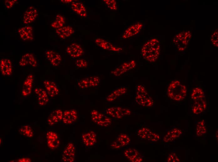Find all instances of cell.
<instances>
[{
  "label": "cell",
  "mask_w": 218,
  "mask_h": 162,
  "mask_svg": "<svg viewBox=\"0 0 218 162\" xmlns=\"http://www.w3.org/2000/svg\"><path fill=\"white\" fill-rule=\"evenodd\" d=\"M127 91V88L126 87L121 86L113 90L106 97L105 99L108 102H113L124 94Z\"/></svg>",
  "instance_id": "27"
},
{
  "label": "cell",
  "mask_w": 218,
  "mask_h": 162,
  "mask_svg": "<svg viewBox=\"0 0 218 162\" xmlns=\"http://www.w3.org/2000/svg\"><path fill=\"white\" fill-rule=\"evenodd\" d=\"M135 101L139 105L144 107L150 108L153 107L154 102L149 96L145 87L143 85L137 86L135 89Z\"/></svg>",
  "instance_id": "3"
},
{
  "label": "cell",
  "mask_w": 218,
  "mask_h": 162,
  "mask_svg": "<svg viewBox=\"0 0 218 162\" xmlns=\"http://www.w3.org/2000/svg\"><path fill=\"white\" fill-rule=\"evenodd\" d=\"M34 92L36 96L38 103L39 105L45 106L48 103L49 101V95L45 90L40 88H36Z\"/></svg>",
  "instance_id": "21"
},
{
  "label": "cell",
  "mask_w": 218,
  "mask_h": 162,
  "mask_svg": "<svg viewBox=\"0 0 218 162\" xmlns=\"http://www.w3.org/2000/svg\"><path fill=\"white\" fill-rule=\"evenodd\" d=\"M19 65L21 66L29 65L33 67L37 66L36 58L32 54L27 53L23 55L19 62Z\"/></svg>",
  "instance_id": "25"
},
{
  "label": "cell",
  "mask_w": 218,
  "mask_h": 162,
  "mask_svg": "<svg viewBox=\"0 0 218 162\" xmlns=\"http://www.w3.org/2000/svg\"><path fill=\"white\" fill-rule=\"evenodd\" d=\"M66 52L73 59H75L80 56L84 51L80 45L76 43H72L68 46Z\"/></svg>",
  "instance_id": "13"
},
{
  "label": "cell",
  "mask_w": 218,
  "mask_h": 162,
  "mask_svg": "<svg viewBox=\"0 0 218 162\" xmlns=\"http://www.w3.org/2000/svg\"><path fill=\"white\" fill-rule=\"evenodd\" d=\"M206 107V102L204 98L194 101L192 107V111L194 114H199L204 112Z\"/></svg>",
  "instance_id": "30"
},
{
  "label": "cell",
  "mask_w": 218,
  "mask_h": 162,
  "mask_svg": "<svg viewBox=\"0 0 218 162\" xmlns=\"http://www.w3.org/2000/svg\"><path fill=\"white\" fill-rule=\"evenodd\" d=\"M206 132L205 122L204 120H201L197 123L195 130L196 135L197 137H201Z\"/></svg>",
  "instance_id": "34"
},
{
  "label": "cell",
  "mask_w": 218,
  "mask_h": 162,
  "mask_svg": "<svg viewBox=\"0 0 218 162\" xmlns=\"http://www.w3.org/2000/svg\"><path fill=\"white\" fill-rule=\"evenodd\" d=\"M65 23L64 17L60 14H57L55 20L51 24V26L53 28L58 29L63 26Z\"/></svg>",
  "instance_id": "35"
},
{
  "label": "cell",
  "mask_w": 218,
  "mask_h": 162,
  "mask_svg": "<svg viewBox=\"0 0 218 162\" xmlns=\"http://www.w3.org/2000/svg\"><path fill=\"white\" fill-rule=\"evenodd\" d=\"M140 22H136L127 28L121 35L122 38L127 39L139 33L143 27Z\"/></svg>",
  "instance_id": "11"
},
{
  "label": "cell",
  "mask_w": 218,
  "mask_h": 162,
  "mask_svg": "<svg viewBox=\"0 0 218 162\" xmlns=\"http://www.w3.org/2000/svg\"><path fill=\"white\" fill-rule=\"evenodd\" d=\"M18 131L21 135L28 138H32L34 136L33 131L28 125L22 126L19 128Z\"/></svg>",
  "instance_id": "33"
},
{
  "label": "cell",
  "mask_w": 218,
  "mask_h": 162,
  "mask_svg": "<svg viewBox=\"0 0 218 162\" xmlns=\"http://www.w3.org/2000/svg\"><path fill=\"white\" fill-rule=\"evenodd\" d=\"M82 144L87 148H91L97 142V136L93 131H89L83 133L81 136Z\"/></svg>",
  "instance_id": "9"
},
{
  "label": "cell",
  "mask_w": 218,
  "mask_h": 162,
  "mask_svg": "<svg viewBox=\"0 0 218 162\" xmlns=\"http://www.w3.org/2000/svg\"><path fill=\"white\" fill-rule=\"evenodd\" d=\"M166 161L168 162H179L180 161L177 154L174 152L171 153L169 155Z\"/></svg>",
  "instance_id": "38"
},
{
  "label": "cell",
  "mask_w": 218,
  "mask_h": 162,
  "mask_svg": "<svg viewBox=\"0 0 218 162\" xmlns=\"http://www.w3.org/2000/svg\"><path fill=\"white\" fill-rule=\"evenodd\" d=\"M92 121L99 126L106 127L109 126L112 123V119L105 113L93 109L91 112Z\"/></svg>",
  "instance_id": "4"
},
{
  "label": "cell",
  "mask_w": 218,
  "mask_h": 162,
  "mask_svg": "<svg viewBox=\"0 0 218 162\" xmlns=\"http://www.w3.org/2000/svg\"><path fill=\"white\" fill-rule=\"evenodd\" d=\"M215 137H216V139H217V140L218 141V131H216V135H215Z\"/></svg>",
  "instance_id": "42"
},
{
  "label": "cell",
  "mask_w": 218,
  "mask_h": 162,
  "mask_svg": "<svg viewBox=\"0 0 218 162\" xmlns=\"http://www.w3.org/2000/svg\"><path fill=\"white\" fill-rule=\"evenodd\" d=\"M104 113L111 118L119 119L129 115L131 111L129 109L122 107L113 106L106 108Z\"/></svg>",
  "instance_id": "5"
},
{
  "label": "cell",
  "mask_w": 218,
  "mask_h": 162,
  "mask_svg": "<svg viewBox=\"0 0 218 162\" xmlns=\"http://www.w3.org/2000/svg\"><path fill=\"white\" fill-rule=\"evenodd\" d=\"M16 0H6L4 2L5 6L7 9L12 7L17 2Z\"/></svg>",
  "instance_id": "39"
},
{
  "label": "cell",
  "mask_w": 218,
  "mask_h": 162,
  "mask_svg": "<svg viewBox=\"0 0 218 162\" xmlns=\"http://www.w3.org/2000/svg\"><path fill=\"white\" fill-rule=\"evenodd\" d=\"M18 32L21 39L23 40H32L34 39L33 28L30 26H26L19 28Z\"/></svg>",
  "instance_id": "22"
},
{
  "label": "cell",
  "mask_w": 218,
  "mask_h": 162,
  "mask_svg": "<svg viewBox=\"0 0 218 162\" xmlns=\"http://www.w3.org/2000/svg\"><path fill=\"white\" fill-rule=\"evenodd\" d=\"M124 154L126 157L132 162H141L143 161V157L138 150L134 148L126 149Z\"/></svg>",
  "instance_id": "17"
},
{
  "label": "cell",
  "mask_w": 218,
  "mask_h": 162,
  "mask_svg": "<svg viewBox=\"0 0 218 162\" xmlns=\"http://www.w3.org/2000/svg\"><path fill=\"white\" fill-rule=\"evenodd\" d=\"M17 162H31L30 159L28 158H23L18 160Z\"/></svg>",
  "instance_id": "40"
},
{
  "label": "cell",
  "mask_w": 218,
  "mask_h": 162,
  "mask_svg": "<svg viewBox=\"0 0 218 162\" xmlns=\"http://www.w3.org/2000/svg\"><path fill=\"white\" fill-rule=\"evenodd\" d=\"M45 55L46 59L52 65L57 66L60 64L61 57L58 53L53 50H48L46 51Z\"/></svg>",
  "instance_id": "26"
},
{
  "label": "cell",
  "mask_w": 218,
  "mask_h": 162,
  "mask_svg": "<svg viewBox=\"0 0 218 162\" xmlns=\"http://www.w3.org/2000/svg\"><path fill=\"white\" fill-rule=\"evenodd\" d=\"M0 69L1 73L3 76L11 75L13 72L12 63L8 59L4 58L0 60Z\"/></svg>",
  "instance_id": "23"
},
{
  "label": "cell",
  "mask_w": 218,
  "mask_h": 162,
  "mask_svg": "<svg viewBox=\"0 0 218 162\" xmlns=\"http://www.w3.org/2000/svg\"><path fill=\"white\" fill-rule=\"evenodd\" d=\"M102 2L111 10H115L117 9V2L115 0H103Z\"/></svg>",
  "instance_id": "36"
},
{
  "label": "cell",
  "mask_w": 218,
  "mask_h": 162,
  "mask_svg": "<svg viewBox=\"0 0 218 162\" xmlns=\"http://www.w3.org/2000/svg\"><path fill=\"white\" fill-rule=\"evenodd\" d=\"M95 43L101 48L105 50L114 52H119L122 49L115 46L109 42L101 38H97L95 40Z\"/></svg>",
  "instance_id": "24"
},
{
  "label": "cell",
  "mask_w": 218,
  "mask_h": 162,
  "mask_svg": "<svg viewBox=\"0 0 218 162\" xmlns=\"http://www.w3.org/2000/svg\"><path fill=\"white\" fill-rule=\"evenodd\" d=\"M75 66L80 69H85L88 66V63L86 60L83 59H78L75 62Z\"/></svg>",
  "instance_id": "37"
},
{
  "label": "cell",
  "mask_w": 218,
  "mask_h": 162,
  "mask_svg": "<svg viewBox=\"0 0 218 162\" xmlns=\"http://www.w3.org/2000/svg\"><path fill=\"white\" fill-rule=\"evenodd\" d=\"M63 112L60 109L54 110L49 113L47 122L50 126L56 124L62 121Z\"/></svg>",
  "instance_id": "16"
},
{
  "label": "cell",
  "mask_w": 218,
  "mask_h": 162,
  "mask_svg": "<svg viewBox=\"0 0 218 162\" xmlns=\"http://www.w3.org/2000/svg\"><path fill=\"white\" fill-rule=\"evenodd\" d=\"M76 156L75 146L72 143H69L63 150L61 157L62 161L65 162H75Z\"/></svg>",
  "instance_id": "7"
},
{
  "label": "cell",
  "mask_w": 218,
  "mask_h": 162,
  "mask_svg": "<svg viewBox=\"0 0 218 162\" xmlns=\"http://www.w3.org/2000/svg\"><path fill=\"white\" fill-rule=\"evenodd\" d=\"M78 118V113L76 110H68L63 112L62 121L65 124L71 125L75 123Z\"/></svg>",
  "instance_id": "15"
},
{
  "label": "cell",
  "mask_w": 218,
  "mask_h": 162,
  "mask_svg": "<svg viewBox=\"0 0 218 162\" xmlns=\"http://www.w3.org/2000/svg\"><path fill=\"white\" fill-rule=\"evenodd\" d=\"M46 143L51 150H55L60 146V140L57 134L52 131H49L46 133Z\"/></svg>",
  "instance_id": "10"
},
{
  "label": "cell",
  "mask_w": 218,
  "mask_h": 162,
  "mask_svg": "<svg viewBox=\"0 0 218 162\" xmlns=\"http://www.w3.org/2000/svg\"><path fill=\"white\" fill-rule=\"evenodd\" d=\"M33 82V75L31 74H29L28 75L23 83L21 93L23 97H27L31 94Z\"/></svg>",
  "instance_id": "19"
},
{
  "label": "cell",
  "mask_w": 218,
  "mask_h": 162,
  "mask_svg": "<svg viewBox=\"0 0 218 162\" xmlns=\"http://www.w3.org/2000/svg\"><path fill=\"white\" fill-rule=\"evenodd\" d=\"M70 8L75 14L81 17H85L86 16V8L82 2L78 1H72Z\"/></svg>",
  "instance_id": "28"
},
{
  "label": "cell",
  "mask_w": 218,
  "mask_h": 162,
  "mask_svg": "<svg viewBox=\"0 0 218 162\" xmlns=\"http://www.w3.org/2000/svg\"><path fill=\"white\" fill-rule=\"evenodd\" d=\"M43 83L45 90L50 97L54 98L59 94V89L54 82L46 80L44 81Z\"/></svg>",
  "instance_id": "20"
},
{
  "label": "cell",
  "mask_w": 218,
  "mask_h": 162,
  "mask_svg": "<svg viewBox=\"0 0 218 162\" xmlns=\"http://www.w3.org/2000/svg\"><path fill=\"white\" fill-rule=\"evenodd\" d=\"M100 81L98 76H91L80 80L78 82L77 85L79 88L82 90L86 89L97 87L100 84Z\"/></svg>",
  "instance_id": "8"
},
{
  "label": "cell",
  "mask_w": 218,
  "mask_h": 162,
  "mask_svg": "<svg viewBox=\"0 0 218 162\" xmlns=\"http://www.w3.org/2000/svg\"><path fill=\"white\" fill-rule=\"evenodd\" d=\"M137 133V135L141 139L147 140L152 142H156L160 139L159 135L146 127L139 129Z\"/></svg>",
  "instance_id": "6"
},
{
  "label": "cell",
  "mask_w": 218,
  "mask_h": 162,
  "mask_svg": "<svg viewBox=\"0 0 218 162\" xmlns=\"http://www.w3.org/2000/svg\"><path fill=\"white\" fill-rule=\"evenodd\" d=\"M135 65L136 63L134 60L126 62L115 68L112 71L111 73L114 76H119L128 71L132 69Z\"/></svg>",
  "instance_id": "12"
},
{
  "label": "cell",
  "mask_w": 218,
  "mask_h": 162,
  "mask_svg": "<svg viewBox=\"0 0 218 162\" xmlns=\"http://www.w3.org/2000/svg\"><path fill=\"white\" fill-rule=\"evenodd\" d=\"M61 2H63V3H69V2H72V0H61L60 1Z\"/></svg>",
  "instance_id": "41"
},
{
  "label": "cell",
  "mask_w": 218,
  "mask_h": 162,
  "mask_svg": "<svg viewBox=\"0 0 218 162\" xmlns=\"http://www.w3.org/2000/svg\"><path fill=\"white\" fill-rule=\"evenodd\" d=\"M131 140L129 136L124 133L119 135L111 144V147L113 149H119L128 145Z\"/></svg>",
  "instance_id": "14"
},
{
  "label": "cell",
  "mask_w": 218,
  "mask_h": 162,
  "mask_svg": "<svg viewBox=\"0 0 218 162\" xmlns=\"http://www.w3.org/2000/svg\"><path fill=\"white\" fill-rule=\"evenodd\" d=\"M74 32L73 28L69 26H63L55 30L56 33L60 38L63 39L69 37Z\"/></svg>",
  "instance_id": "31"
},
{
  "label": "cell",
  "mask_w": 218,
  "mask_h": 162,
  "mask_svg": "<svg viewBox=\"0 0 218 162\" xmlns=\"http://www.w3.org/2000/svg\"><path fill=\"white\" fill-rule=\"evenodd\" d=\"M205 94L203 90L200 88L196 87L194 88L191 92V98L195 101L204 98Z\"/></svg>",
  "instance_id": "32"
},
{
  "label": "cell",
  "mask_w": 218,
  "mask_h": 162,
  "mask_svg": "<svg viewBox=\"0 0 218 162\" xmlns=\"http://www.w3.org/2000/svg\"><path fill=\"white\" fill-rule=\"evenodd\" d=\"M182 133V131L180 129L177 128H172L164 136L163 141L166 143L172 142L180 136Z\"/></svg>",
  "instance_id": "29"
},
{
  "label": "cell",
  "mask_w": 218,
  "mask_h": 162,
  "mask_svg": "<svg viewBox=\"0 0 218 162\" xmlns=\"http://www.w3.org/2000/svg\"><path fill=\"white\" fill-rule=\"evenodd\" d=\"M160 48L158 41L153 39L143 45L141 49V54L146 60L150 62H154L159 56Z\"/></svg>",
  "instance_id": "1"
},
{
  "label": "cell",
  "mask_w": 218,
  "mask_h": 162,
  "mask_svg": "<svg viewBox=\"0 0 218 162\" xmlns=\"http://www.w3.org/2000/svg\"><path fill=\"white\" fill-rule=\"evenodd\" d=\"M37 10L34 7H29L24 12L23 16V21L25 25H27L33 22L38 16Z\"/></svg>",
  "instance_id": "18"
},
{
  "label": "cell",
  "mask_w": 218,
  "mask_h": 162,
  "mask_svg": "<svg viewBox=\"0 0 218 162\" xmlns=\"http://www.w3.org/2000/svg\"><path fill=\"white\" fill-rule=\"evenodd\" d=\"M186 92V87L177 80L172 81L169 85L167 90L169 98L178 101H181L185 98Z\"/></svg>",
  "instance_id": "2"
}]
</instances>
